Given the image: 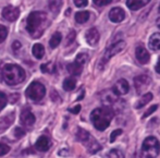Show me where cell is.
<instances>
[{
	"mask_svg": "<svg viewBox=\"0 0 160 158\" xmlns=\"http://www.w3.org/2000/svg\"><path fill=\"white\" fill-rule=\"evenodd\" d=\"M32 53L36 59H42L45 55V48L42 44H35L32 48Z\"/></svg>",
	"mask_w": 160,
	"mask_h": 158,
	"instance_id": "ffe728a7",
	"label": "cell"
},
{
	"mask_svg": "<svg viewBox=\"0 0 160 158\" xmlns=\"http://www.w3.org/2000/svg\"><path fill=\"white\" fill-rule=\"evenodd\" d=\"M135 56H136V59L138 60L139 63H142V64H146V63L149 62L150 56H149V54H148V51L145 49V47L137 46L136 50H135Z\"/></svg>",
	"mask_w": 160,
	"mask_h": 158,
	"instance_id": "7c38bea8",
	"label": "cell"
},
{
	"mask_svg": "<svg viewBox=\"0 0 160 158\" xmlns=\"http://www.w3.org/2000/svg\"><path fill=\"white\" fill-rule=\"evenodd\" d=\"M84 94H85V92H84V91H82V93H81V95L78 97V100H81V99H83V97H84Z\"/></svg>",
	"mask_w": 160,
	"mask_h": 158,
	"instance_id": "b9f144b4",
	"label": "cell"
},
{
	"mask_svg": "<svg viewBox=\"0 0 160 158\" xmlns=\"http://www.w3.org/2000/svg\"><path fill=\"white\" fill-rule=\"evenodd\" d=\"M20 119H21V122L23 123L24 125L31 126L34 125L35 122V116L32 111H31L30 108H25L23 111L21 112V116H20Z\"/></svg>",
	"mask_w": 160,
	"mask_h": 158,
	"instance_id": "8fae6325",
	"label": "cell"
},
{
	"mask_svg": "<svg viewBox=\"0 0 160 158\" xmlns=\"http://www.w3.org/2000/svg\"><path fill=\"white\" fill-rule=\"evenodd\" d=\"M159 12H160V4H159Z\"/></svg>",
	"mask_w": 160,
	"mask_h": 158,
	"instance_id": "ee69618b",
	"label": "cell"
},
{
	"mask_svg": "<svg viewBox=\"0 0 160 158\" xmlns=\"http://www.w3.org/2000/svg\"><path fill=\"white\" fill-rule=\"evenodd\" d=\"M51 146V142L50 140L48 139L47 136L45 135H42V136L38 137V140L36 141V144H35V148L39 152H46L50 148Z\"/></svg>",
	"mask_w": 160,
	"mask_h": 158,
	"instance_id": "5bb4252c",
	"label": "cell"
},
{
	"mask_svg": "<svg viewBox=\"0 0 160 158\" xmlns=\"http://www.w3.org/2000/svg\"><path fill=\"white\" fill-rule=\"evenodd\" d=\"M20 15V10L17 7L8 6L2 10V17L4 20L9 22H14L15 20H18Z\"/></svg>",
	"mask_w": 160,
	"mask_h": 158,
	"instance_id": "9c48e42d",
	"label": "cell"
},
{
	"mask_svg": "<svg viewBox=\"0 0 160 158\" xmlns=\"http://www.w3.org/2000/svg\"><path fill=\"white\" fill-rule=\"evenodd\" d=\"M106 158H124V155L119 150H111L106 154Z\"/></svg>",
	"mask_w": 160,
	"mask_h": 158,
	"instance_id": "484cf974",
	"label": "cell"
},
{
	"mask_svg": "<svg viewBox=\"0 0 160 158\" xmlns=\"http://www.w3.org/2000/svg\"><path fill=\"white\" fill-rule=\"evenodd\" d=\"M40 70L44 73H55L56 71V65L52 62H47L40 65Z\"/></svg>",
	"mask_w": 160,
	"mask_h": 158,
	"instance_id": "d4e9b609",
	"label": "cell"
},
{
	"mask_svg": "<svg viewBox=\"0 0 160 158\" xmlns=\"http://www.w3.org/2000/svg\"><path fill=\"white\" fill-rule=\"evenodd\" d=\"M7 101H8V99H7V96L3 93H1V92H0V111H1V110L3 109L4 107H6Z\"/></svg>",
	"mask_w": 160,
	"mask_h": 158,
	"instance_id": "f546056e",
	"label": "cell"
},
{
	"mask_svg": "<svg viewBox=\"0 0 160 158\" xmlns=\"http://www.w3.org/2000/svg\"><path fill=\"white\" fill-rule=\"evenodd\" d=\"M67 69H68V72L72 75H80L82 73V70H83V65L78 64V62H72V63H69L67 65Z\"/></svg>",
	"mask_w": 160,
	"mask_h": 158,
	"instance_id": "d6986e66",
	"label": "cell"
},
{
	"mask_svg": "<svg viewBox=\"0 0 160 158\" xmlns=\"http://www.w3.org/2000/svg\"><path fill=\"white\" fill-rule=\"evenodd\" d=\"M128 89H130L128 83V81L124 80V79H121V80H119L118 82L113 85V87H112V92H113L117 96H119V95L128 94Z\"/></svg>",
	"mask_w": 160,
	"mask_h": 158,
	"instance_id": "30bf717a",
	"label": "cell"
},
{
	"mask_svg": "<svg viewBox=\"0 0 160 158\" xmlns=\"http://www.w3.org/2000/svg\"><path fill=\"white\" fill-rule=\"evenodd\" d=\"M87 61H88V55L84 53L78 54L75 58V62H78V64H81V65H84Z\"/></svg>",
	"mask_w": 160,
	"mask_h": 158,
	"instance_id": "4316f807",
	"label": "cell"
},
{
	"mask_svg": "<svg viewBox=\"0 0 160 158\" xmlns=\"http://www.w3.org/2000/svg\"><path fill=\"white\" fill-rule=\"evenodd\" d=\"M93 2L98 7H105L107 4L111 3V0H93Z\"/></svg>",
	"mask_w": 160,
	"mask_h": 158,
	"instance_id": "e575fe53",
	"label": "cell"
},
{
	"mask_svg": "<svg viewBox=\"0 0 160 158\" xmlns=\"http://www.w3.org/2000/svg\"><path fill=\"white\" fill-rule=\"evenodd\" d=\"M45 93H46V89L42 83L34 81L28 85V89L25 92V95L33 101H39L40 99L44 98Z\"/></svg>",
	"mask_w": 160,
	"mask_h": 158,
	"instance_id": "8992f818",
	"label": "cell"
},
{
	"mask_svg": "<svg viewBox=\"0 0 160 158\" xmlns=\"http://www.w3.org/2000/svg\"><path fill=\"white\" fill-rule=\"evenodd\" d=\"M76 139L87 148V150H88L91 154H95V153L99 152V150H101L100 144H99L86 130H84V129H81V128L78 129Z\"/></svg>",
	"mask_w": 160,
	"mask_h": 158,
	"instance_id": "277c9868",
	"label": "cell"
},
{
	"mask_svg": "<svg viewBox=\"0 0 160 158\" xmlns=\"http://www.w3.org/2000/svg\"><path fill=\"white\" fill-rule=\"evenodd\" d=\"M12 48H13V50L17 51L18 49L21 48V43L18 42V40H15V42H13V44H12Z\"/></svg>",
	"mask_w": 160,
	"mask_h": 158,
	"instance_id": "f35d334b",
	"label": "cell"
},
{
	"mask_svg": "<svg viewBox=\"0 0 160 158\" xmlns=\"http://www.w3.org/2000/svg\"><path fill=\"white\" fill-rule=\"evenodd\" d=\"M69 111H70V112H72V114H74V115L78 114V112L81 111V106H80V105H76L75 107H73V108H70V109H69Z\"/></svg>",
	"mask_w": 160,
	"mask_h": 158,
	"instance_id": "74e56055",
	"label": "cell"
},
{
	"mask_svg": "<svg viewBox=\"0 0 160 158\" xmlns=\"http://www.w3.org/2000/svg\"><path fill=\"white\" fill-rule=\"evenodd\" d=\"M152 99V93H147L145 94L143 97H142L141 99H139L138 101H137L136 104H135V108H137V109H139V108L144 107L145 105H147L148 103H149L150 100Z\"/></svg>",
	"mask_w": 160,
	"mask_h": 158,
	"instance_id": "44dd1931",
	"label": "cell"
},
{
	"mask_svg": "<svg viewBox=\"0 0 160 158\" xmlns=\"http://www.w3.org/2000/svg\"><path fill=\"white\" fill-rule=\"evenodd\" d=\"M156 72L160 74V57L158 59V62H157V64H156Z\"/></svg>",
	"mask_w": 160,
	"mask_h": 158,
	"instance_id": "60d3db41",
	"label": "cell"
},
{
	"mask_svg": "<svg viewBox=\"0 0 160 158\" xmlns=\"http://www.w3.org/2000/svg\"><path fill=\"white\" fill-rule=\"evenodd\" d=\"M148 45H149V48L152 50H159L160 49V33H155L150 36L149 42H148Z\"/></svg>",
	"mask_w": 160,
	"mask_h": 158,
	"instance_id": "ac0fdd59",
	"label": "cell"
},
{
	"mask_svg": "<svg viewBox=\"0 0 160 158\" xmlns=\"http://www.w3.org/2000/svg\"><path fill=\"white\" fill-rule=\"evenodd\" d=\"M76 86V80L74 78H67L63 81V89L64 91L70 92L73 91Z\"/></svg>",
	"mask_w": 160,
	"mask_h": 158,
	"instance_id": "7402d4cb",
	"label": "cell"
},
{
	"mask_svg": "<svg viewBox=\"0 0 160 158\" xmlns=\"http://www.w3.org/2000/svg\"><path fill=\"white\" fill-rule=\"evenodd\" d=\"M75 39V32L74 31H71L68 35V38H67V42H65V45H70L73 43V40Z\"/></svg>",
	"mask_w": 160,
	"mask_h": 158,
	"instance_id": "d590c367",
	"label": "cell"
},
{
	"mask_svg": "<svg viewBox=\"0 0 160 158\" xmlns=\"http://www.w3.org/2000/svg\"><path fill=\"white\" fill-rule=\"evenodd\" d=\"M86 42L88 43L91 46H95L97 43L99 42V33L95 28H89L86 32Z\"/></svg>",
	"mask_w": 160,
	"mask_h": 158,
	"instance_id": "9a60e30c",
	"label": "cell"
},
{
	"mask_svg": "<svg viewBox=\"0 0 160 158\" xmlns=\"http://www.w3.org/2000/svg\"><path fill=\"white\" fill-rule=\"evenodd\" d=\"M1 76L4 83L8 85H18L25 80V71L20 65L13 63H6L1 69Z\"/></svg>",
	"mask_w": 160,
	"mask_h": 158,
	"instance_id": "7a4b0ae2",
	"label": "cell"
},
{
	"mask_svg": "<svg viewBox=\"0 0 160 158\" xmlns=\"http://www.w3.org/2000/svg\"><path fill=\"white\" fill-rule=\"evenodd\" d=\"M124 48H125V42H123V40H120V42L116 43V44H112L111 46L108 47V49L106 50L105 55H103L102 59L100 60V64H99V68H102L103 65H105L106 63L109 61V60L111 59V58L113 57L114 55L121 53V51H122Z\"/></svg>",
	"mask_w": 160,
	"mask_h": 158,
	"instance_id": "52a82bcc",
	"label": "cell"
},
{
	"mask_svg": "<svg viewBox=\"0 0 160 158\" xmlns=\"http://www.w3.org/2000/svg\"><path fill=\"white\" fill-rule=\"evenodd\" d=\"M89 19V12L88 11H80L75 14V21L80 24H83Z\"/></svg>",
	"mask_w": 160,
	"mask_h": 158,
	"instance_id": "603a6c76",
	"label": "cell"
},
{
	"mask_svg": "<svg viewBox=\"0 0 160 158\" xmlns=\"http://www.w3.org/2000/svg\"><path fill=\"white\" fill-rule=\"evenodd\" d=\"M149 1L150 0H128L127 6L131 10L136 11V10H138V9L143 8L144 6H146Z\"/></svg>",
	"mask_w": 160,
	"mask_h": 158,
	"instance_id": "e0dca14e",
	"label": "cell"
},
{
	"mask_svg": "<svg viewBox=\"0 0 160 158\" xmlns=\"http://www.w3.org/2000/svg\"><path fill=\"white\" fill-rule=\"evenodd\" d=\"M8 35V30L4 25H0V43H2L7 38Z\"/></svg>",
	"mask_w": 160,
	"mask_h": 158,
	"instance_id": "f1b7e54d",
	"label": "cell"
},
{
	"mask_svg": "<svg viewBox=\"0 0 160 158\" xmlns=\"http://www.w3.org/2000/svg\"><path fill=\"white\" fill-rule=\"evenodd\" d=\"M49 7H50V9L52 11L58 12L60 7H61V2H60L59 0H49Z\"/></svg>",
	"mask_w": 160,
	"mask_h": 158,
	"instance_id": "83f0119b",
	"label": "cell"
},
{
	"mask_svg": "<svg viewBox=\"0 0 160 158\" xmlns=\"http://www.w3.org/2000/svg\"><path fill=\"white\" fill-rule=\"evenodd\" d=\"M51 99H52V100H58V99H59V95L56 93L55 91L51 92Z\"/></svg>",
	"mask_w": 160,
	"mask_h": 158,
	"instance_id": "ab89813d",
	"label": "cell"
},
{
	"mask_svg": "<svg viewBox=\"0 0 160 158\" xmlns=\"http://www.w3.org/2000/svg\"><path fill=\"white\" fill-rule=\"evenodd\" d=\"M47 22V14L40 11H33L26 20V31L32 38H39L45 31Z\"/></svg>",
	"mask_w": 160,
	"mask_h": 158,
	"instance_id": "6da1fadb",
	"label": "cell"
},
{
	"mask_svg": "<svg viewBox=\"0 0 160 158\" xmlns=\"http://www.w3.org/2000/svg\"><path fill=\"white\" fill-rule=\"evenodd\" d=\"M74 4H75L76 7H78V8H83V7H86L87 3H88V1L87 0H73Z\"/></svg>",
	"mask_w": 160,
	"mask_h": 158,
	"instance_id": "8d00e7d4",
	"label": "cell"
},
{
	"mask_svg": "<svg viewBox=\"0 0 160 158\" xmlns=\"http://www.w3.org/2000/svg\"><path fill=\"white\" fill-rule=\"evenodd\" d=\"M157 26H158V28H160V18L157 19Z\"/></svg>",
	"mask_w": 160,
	"mask_h": 158,
	"instance_id": "7bdbcfd3",
	"label": "cell"
},
{
	"mask_svg": "<svg viewBox=\"0 0 160 158\" xmlns=\"http://www.w3.org/2000/svg\"><path fill=\"white\" fill-rule=\"evenodd\" d=\"M24 134H25V131H24V129L19 128V126L14 129V136L17 137V139H20V137L24 136Z\"/></svg>",
	"mask_w": 160,
	"mask_h": 158,
	"instance_id": "d6a6232c",
	"label": "cell"
},
{
	"mask_svg": "<svg viewBox=\"0 0 160 158\" xmlns=\"http://www.w3.org/2000/svg\"><path fill=\"white\" fill-rule=\"evenodd\" d=\"M9 152H10V147L6 144L0 143V156H3V155L8 154Z\"/></svg>",
	"mask_w": 160,
	"mask_h": 158,
	"instance_id": "4dcf8cb0",
	"label": "cell"
},
{
	"mask_svg": "<svg viewBox=\"0 0 160 158\" xmlns=\"http://www.w3.org/2000/svg\"><path fill=\"white\" fill-rule=\"evenodd\" d=\"M122 134V130H114L113 132L110 134V143H113L114 141H116V139H117V136H119V135H121Z\"/></svg>",
	"mask_w": 160,
	"mask_h": 158,
	"instance_id": "1f68e13d",
	"label": "cell"
},
{
	"mask_svg": "<svg viewBox=\"0 0 160 158\" xmlns=\"http://www.w3.org/2000/svg\"><path fill=\"white\" fill-rule=\"evenodd\" d=\"M160 144L158 140L154 136H148L145 139L142 145V153L145 158H156L159 154Z\"/></svg>",
	"mask_w": 160,
	"mask_h": 158,
	"instance_id": "5b68a950",
	"label": "cell"
},
{
	"mask_svg": "<svg viewBox=\"0 0 160 158\" xmlns=\"http://www.w3.org/2000/svg\"><path fill=\"white\" fill-rule=\"evenodd\" d=\"M157 108H158V105H154V106H152V107H150L149 109H147V110H146V111H145V114L143 115V118H147L148 116H150V115H152V112L156 111Z\"/></svg>",
	"mask_w": 160,
	"mask_h": 158,
	"instance_id": "836d02e7",
	"label": "cell"
},
{
	"mask_svg": "<svg viewBox=\"0 0 160 158\" xmlns=\"http://www.w3.org/2000/svg\"><path fill=\"white\" fill-rule=\"evenodd\" d=\"M61 39H62V35L59 32H57V33H55L51 36L50 40H49V45H50L51 48H56V47L59 46V44L61 43Z\"/></svg>",
	"mask_w": 160,
	"mask_h": 158,
	"instance_id": "cb8c5ba5",
	"label": "cell"
},
{
	"mask_svg": "<svg viewBox=\"0 0 160 158\" xmlns=\"http://www.w3.org/2000/svg\"><path fill=\"white\" fill-rule=\"evenodd\" d=\"M125 18V12L121 8H113L109 12V19L113 23H119L122 22Z\"/></svg>",
	"mask_w": 160,
	"mask_h": 158,
	"instance_id": "4fadbf2b",
	"label": "cell"
},
{
	"mask_svg": "<svg viewBox=\"0 0 160 158\" xmlns=\"http://www.w3.org/2000/svg\"><path fill=\"white\" fill-rule=\"evenodd\" d=\"M114 116L113 110L108 106L96 108L91 114V120L94 126L98 131H103L110 125L112 118Z\"/></svg>",
	"mask_w": 160,
	"mask_h": 158,
	"instance_id": "3957f363",
	"label": "cell"
},
{
	"mask_svg": "<svg viewBox=\"0 0 160 158\" xmlns=\"http://www.w3.org/2000/svg\"><path fill=\"white\" fill-rule=\"evenodd\" d=\"M14 121V114L11 112V114L6 115L4 117H2L0 119V132H3L4 130L9 128Z\"/></svg>",
	"mask_w": 160,
	"mask_h": 158,
	"instance_id": "2e32d148",
	"label": "cell"
},
{
	"mask_svg": "<svg viewBox=\"0 0 160 158\" xmlns=\"http://www.w3.org/2000/svg\"><path fill=\"white\" fill-rule=\"evenodd\" d=\"M152 83V79L148 75H145V74H142V75H138L134 79V86L135 89H136L137 94H142L148 89V86Z\"/></svg>",
	"mask_w": 160,
	"mask_h": 158,
	"instance_id": "ba28073f",
	"label": "cell"
}]
</instances>
